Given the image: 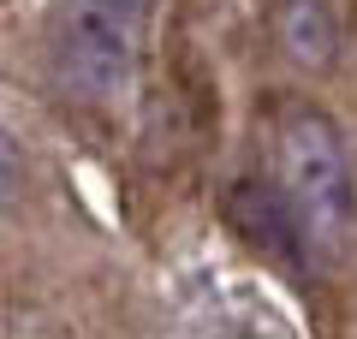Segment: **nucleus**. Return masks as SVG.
<instances>
[{
  "mask_svg": "<svg viewBox=\"0 0 357 339\" xmlns=\"http://www.w3.org/2000/svg\"><path fill=\"white\" fill-rule=\"evenodd\" d=\"M274 190L298 226V244L316 262H340L351 239V161L333 119L310 101L274 113Z\"/></svg>",
  "mask_w": 357,
  "mask_h": 339,
  "instance_id": "1",
  "label": "nucleus"
},
{
  "mask_svg": "<svg viewBox=\"0 0 357 339\" xmlns=\"http://www.w3.org/2000/svg\"><path fill=\"white\" fill-rule=\"evenodd\" d=\"M155 0H60L48 18V77L77 107H114L143 66Z\"/></svg>",
  "mask_w": 357,
  "mask_h": 339,
  "instance_id": "2",
  "label": "nucleus"
},
{
  "mask_svg": "<svg viewBox=\"0 0 357 339\" xmlns=\"http://www.w3.org/2000/svg\"><path fill=\"white\" fill-rule=\"evenodd\" d=\"M268 30L274 48L298 72H333L345 48V18L340 0H268Z\"/></svg>",
  "mask_w": 357,
  "mask_h": 339,
  "instance_id": "3",
  "label": "nucleus"
},
{
  "mask_svg": "<svg viewBox=\"0 0 357 339\" xmlns=\"http://www.w3.org/2000/svg\"><path fill=\"white\" fill-rule=\"evenodd\" d=\"M18 190H24V155H18L13 131L0 126V209H13Z\"/></svg>",
  "mask_w": 357,
  "mask_h": 339,
  "instance_id": "4",
  "label": "nucleus"
}]
</instances>
